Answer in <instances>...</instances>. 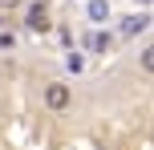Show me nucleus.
Masks as SVG:
<instances>
[{
	"label": "nucleus",
	"mask_w": 154,
	"mask_h": 150,
	"mask_svg": "<svg viewBox=\"0 0 154 150\" xmlns=\"http://www.w3.org/2000/svg\"><path fill=\"white\" fill-rule=\"evenodd\" d=\"M89 20H93V24L109 20V4H106V0H89Z\"/></svg>",
	"instance_id": "39448f33"
},
{
	"label": "nucleus",
	"mask_w": 154,
	"mask_h": 150,
	"mask_svg": "<svg viewBox=\"0 0 154 150\" xmlns=\"http://www.w3.org/2000/svg\"><path fill=\"white\" fill-rule=\"evenodd\" d=\"M24 29H29V32H49V29H53V20H49V8H45V0L29 4V12H24Z\"/></svg>",
	"instance_id": "f257e3e1"
},
{
	"label": "nucleus",
	"mask_w": 154,
	"mask_h": 150,
	"mask_svg": "<svg viewBox=\"0 0 154 150\" xmlns=\"http://www.w3.org/2000/svg\"><path fill=\"white\" fill-rule=\"evenodd\" d=\"M0 24H4V16H0Z\"/></svg>",
	"instance_id": "9d476101"
},
{
	"label": "nucleus",
	"mask_w": 154,
	"mask_h": 150,
	"mask_svg": "<svg viewBox=\"0 0 154 150\" xmlns=\"http://www.w3.org/2000/svg\"><path fill=\"white\" fill-rule=\"evenodd\" d=\"M134 4H142V8H150V0H134Z\"/></svg>",
	"instance_id": "6e6552de"
},
{
	"label": "nucleus",
	"mask_w": 154,
	"mask_h": 150,
	"mask_svg": "<svg viewBox=\"0 0 154 150\" xmlns=\"http://www.w3.org/2000/svg\"><path fill=\"white\" fill-rule=\"evenodd\" d=\"M146 29H150V16L146 12H134V16L122 20V37H134V32H146Z\"/></svg>",
	"instance_id": "7ed1b4c3"
},
{
	"label": "nucleus",
	"mask_w": 154,
	"mask_h": 150,
	"mask_svg": "<svg viewBox=\"0 0 154 150\" xmlns=\"http://www.w3.org/2000/svg\"><path fill=\"white\" fill-rule=\"evenodd\" d=\"M69 102H73V89L65 85V81L45 85V106H49V110H69Z\"/></svg>",
	"instance_id": "f03ea898"
},
{
	"label": "nucleus",
	"mask_w": 154,
	"mask_h": 150,
	"mask_svg": "<svg viewBox=\"0 0 154 150\" xmlns=\"http://www.w3.org/2000/svg\"><path fill=\"white\" fill-rule=\"evenodd\" d=\"M0 4H12V0H0Z\"/></svg>",
	"instance_id": "1a4fd4ad"
},
{
	"label": "nucleus",
	"mask_w": 154,
	"mask_h": 150,
	"mask_svg": "<svg viewBox=\"0 0 154 150\" xmlns=\"http://www.w3.org/2000/svg\"><path fill=\"white\" fill-rule=\"evenodd\" d=\"M154 69V49L146 45V49H142V73H150Z\"/></svg>",
	"instance_id": "423d86ee"
},
{
	"label": "nucleus",
	"mask_w": 154,
	"mask_h": 150,
	"mask_svg": "<svg viewBox=\"0 0 154 150\" xmlns=\"http://www.w3.org/2000/svg\"><path fill=\"white\" fill-rule=\"evenodd\" d=\"M85 45H89L93 53H109V45H114V37H109V32H89V37H85Z\"/></svg>",
	"instance_id": "20e7f679"
},
{
	"label": "nucleus",
	"mask_w": 154,
	"mask_h": 150,
	"mask_svg": "<svg viewBox=\"0 0 154 150\" xmlns=\"http://www.w3.org/2000/svg\"><path fill=\"white\" fill-rule=\"evenodd\" d=\"M0 49H8V53L16 49V37H12V32H0Z\"/></svg>",
	"instance_id": "0eeeda50"
}]
</instances>
